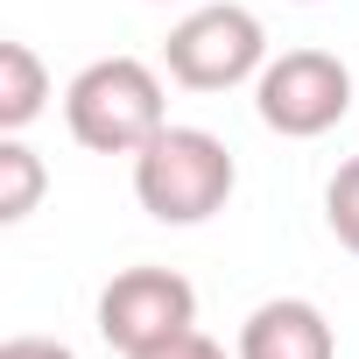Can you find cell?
I'll list each match as a JSON object with an SVG mask.
<instances>
[{"label":"cell","mask_w":359,"mask_h":359,"mask_svg":"<svg viewBox=\"0 0 359 359\" xmlns=\"http://www.w3.org/2000/svg\"><path fill=\"white\" fill-rule=\"evenodd\" d=\"M64 127L92 155H141L169 127L162 78L141 57H99L64 85Z\"/></svg>","instance_id":"6da1fadb"},{"label":"cell","mask_w":359,"mask_h":359,"mask_svg":"<svg viewBox=\"0 0 359 359\" xmlns=\"http://www.w3.org/2000/svg\"><path fill=\"white\" fill-rule=\"evenodd\" d=\"M233 184H240V169L226 141L205 127H162L134 155V198L155 226H205L212 212H226Z\"/></svg>","instance_id":"7a4b0ae2"},{"label":"cell","mask_w":359,"mask_h":359,"mask_svg":"<svg viewBox=\"0 0 359 359\" xmlns=\"http://www.w3.org/2000/svg\"><path fill=\"white\" fill-rule=\"evenodd\" d=\"M162 64L191 92H233V85L268 71V29H261L254 8H240V0H212V8H191L169 29Z\"/></svg>","instance_id":"3957f363"},{"label":"cell","mask_w":359,"mask_h":359,"mask_svg":"<svg viewBox=\"0 0 359 359\" xmlns=\"http://www.w3.org/2000/svg\"><path fill=\"white\" fill-rule=\"evenodd\" d=\"M254 113L282 141H317L352 113V71L331 50H282L254 78Z\"/></svg>","instance_id":"277c9868"},{"label":"cell","mask_w":359,"mask_h":359,"mask_svg":"<svg viewBox=\"0 0 359 359\" xmlns=\"http://www.w3.org/2000/svg\"><path fill=\"white\" fill-rule=\"evenodd\" d=\"M191 324H198V289L176 268H120L99 289V338L127 359L155 352L162 338L191 331Z\"/></svg>","instance_id":"5b68a950"},{"label":"cell","mask_w":359,"mask_h":359,"mask_svg":"<svg viewBox=\"0 0 359 359\" xmlns=\"http://www.w3.org/2000/svg\"><path fill=\"white\" fill-rule=\"evenodd\" d=\"M233 359H338V331L310 296H268L247 324H240V352Z\"/></svg>","instance_id":"8992f818"},{"label":"cell","mask_w":359,"mask_h":359,"mask_svg":"<svg viewBox=\"0 0 359 359\" xmlns=\"http://www.w3.org/2000/svg\"><path fill=\"white\" fill-rule=\"evenodd\" d=\"M50 106V71L29 43H0V134H22Z\"/></svg>","instance_id":"52a82bcc"},{"label":"cell","mask_w":359,"mask_h":359,"mask_svg":"<svg viewBox=\"0 0 359 359\" xmlns=\"http://www.w3.org/2000/svg\"><path fill=\"white\" fill-rule=\"evenodd\" d=\"M43 184H50L43 155H36L22 134H8V141H0V226H22V219L43 205Z\"/></svg>","instance_id":"ba28073f"},{"label":"cell","mask_w":359,"mask_h":359,"mask_svg":"<svg viewBox=\"0 0 359 359\" xmlns=\"http://www.w3.org/2000/svg\"><path fill=\"white\" fill-rule=\"evenodd\" d=\"M324 226H331V240H338L345 254H359V155L338 162V176H331V191H324Z\"/></svg>","instance_id":"9c48e42d"},{"label":"cell","mask_w":359,"mask_h":359,"mask_svg":"<svg viewBox=\"0 0 359 359\" xmlns=\"http://www.w3.org/2000/svg\"><path fill=\"white\" fill-rule=\"evenodd\" d=\"M141 359H226V345H219V338H205V331L191 324V331L162 338V345H155V352H141Z\"/></svg>","instance_id":"30bf717a"},{"label":"cell","mask_w":359,"mask_h":359,"mask_svg":"<svg viewBox=\"0 0 359 359\" xmlns=\"http://www.w3.org/2000/svg\"><path fill=\"white\" fill-rule=\"evenodd\" d=\"M0 359H71V345H57V338H8Z\"/></svg>","instance_id":"8fae6325"}]
</instances>
